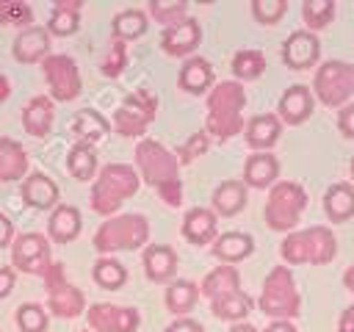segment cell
<instances>
[{
  "instance_id": "d4e9b609",
  "label": "cell",
  "mask_w": 354,
  "mask_h": 332,
  "mask_svg": "<svg viewBox=\"0 0 354 332\" xmlns=\"http://www.w3.org/2000/svg\"><path fill=\"white\" fill-rule=\"evenodd\" d=\"M216 213L207 210V208H191L183 219V235L185 241L202 246V243H210L216 241Z\"/></svg>"
},
{
  "instance_id": "cb8c5ba5",
  "label": "cell",
  "mask_w": 354,
  "mask_h": 332,
  "mask_svg": "<svg viewBox=\"0 0 354 332\" xmlns=\"http://www.w3.org/2000/svg\"><path fill=\"white\" fill-rule=\"evenodd\" d=\"M28 177V152L19 141L0 136V183H14Z\"/></svg>"
},
{
  "instance_id": "836d02e7",
  "label": "cell",
  "mask_w": 354,
  "mask_h": 332,
  "mask_svg": "<svg viewBox=\"0 0 354 332\" xmlns=\"http://www.w3.org/2000/svg\"><path fill=\"white\" fill-rule=\"evenodd\" d=\"M199 299V285L191 279H174L166 288V307L174 315H185Z\"/></svg>"
},
{
  "instance_id": "5bb4252c",
  "label": "cell",
  "mask_w": 354,
  "mask_h": 332,
  "mask_svg": "<svg viewBox=\"0 0 354 332\" xmlns=\"http://www.w3.org/2000/svg\"><path fill=\"white\" fill-rule=\"evenodd\" d=\"M318 55H321V44L310 30H293L282 44V61L290 69H307L318 61Z\"/></svg>"
},
{
  "instance_id": "7bdbcfd3",
  "label": "cell",
  "mask_w": 354,
  "mask_h": 332,
  "mask_svg": "<svg viewBox=\"0 0 354 332\" xmlns=\"http://www.w3.org/2000/svg\"><path fill=\"white\" fill-rule=\"evenodd\" d=\"M285 11H288L285 0H252V14L263 25H277Z\"/></svg>"
},
{
  "instance_id": "8d00e7d4",
  "label": "cell",
  "mask_w": 354,
  "mask_h": 332,
  "mask_svg": "<svg viewBox=\"0 0 354 332\" xmlns=\"http://www.w3.org/2000/svg\"><path fill=\"white\" fill-rule=\"evenodd\" d=\"M91 277H94V282H97L100 288H105V290H119V288L127 282V268H124L119 260L102 255V257L94 263Z\"/></svg>"
},
{
  "instance_id": "4dcf8cb0",
  "label": "cell",
  "mask_w": 354,
  "mask_h": 332,
  "mask_svg": "<svg viewBox=\"0 0 354 332\" xmlns=\"http://www.w3.org/2000/svg\"><path fill=\"white\" fill-rule=\"evenodd\" d=\"M210 310L216 318L221 321H243L252 310V299L238 288V290H230V293H221L216 299H210Z\"/></svg>"
},
{
  "instance_id": "1f68e13d",
  "label": "cell",
  "mask_w": 354,
  "mask_h": 332,
  "mask_svg": "<svg viewBox=\"0 0 354 332\" xmlns=\"http://www.w3.org/2000/svg\"><path fill=\"white\" fill-rule=\"evenodd\" d=\"M324 210L332 221H346L354 216V188L348 183H335L324 194Z\"/></svg>"
},
{
  "instance_id": "7402d4cb",
  "label": "cell",
  "mask_w": 354,
  "mask_h": 332,
  "mask_svg": "<svg viewBox=\"0 0 354 332\" xmlns=\"http://www.w3.org/2000/svg\"><path fill=\"white\" fill-rule=\"evenodd\" d=\"M144 271L152 282H169L177 271V255L166 243H149L144 249Z\"/></svg>"
},
{
  "instance_id": "9f6ffc18",
  "label": "cell",
  "mask_w": 354,
  "mask_h": 332,
  "mask_svg": "<svg viewBox=\"0 0 354 332\" xmlns=\"http://www.w3.org/2000/svg\"><path fill=\"white\" fill-rule=\"evenodd\" d=\"M351 177H354V160H351Z\"/></svg>"
},
{
  "instance_id": "f6af8a7d",
  "label": "cell",
  "mask_w": 354,
  "mask_h": 332,
  "mask_svg": "<svg viewBox=\"0 0 354 332\" xmlns=\"http://www.w3.org/2000/svg\"><path fill=\"white\" fill-rule=\"evenodd\" d=\"M207 147H210V138H207V133L205 130H199V133H194L180 149H177V163H191L194 158H199V155H205L207 152Z\"/></svg>"
},
{
  "instance_id": "5b68a950",
  "label": "cell",
  "mask_w": 354,
  "mask_h": 332,
  "mask_svg": "<svg viewBox=\"0 0 354 332\" xmlns=\"http://www.w3.org/2000/svg\"><path fill=\"white\" fill-rule=\"evenodd\" d=\"M279 255L299 266V263H313V266H324L337 255V241L332 235V230L315 224L299 232H288V238L279 246Z\"/></svg>"
},
{
  "instance_id": "e575fe53",
  "label": "cell",
  "mask_w": 354,
  "mask_h": 332,
  "mask_svg": "<svg viewBox=\"0 0 354 332\" xmlns=\"http://www.w3.org/2000/svg\"><path fill=\"white\" fill-rule=\"evenodd\" d=\"M147 14L141 8H124L113 17V39L127 42V39H138L147 33Z\"/></svg>"
},
{
  "instance_id": "681fc988",
  "label": "cell",
  "mask_w": 354,
  "mask_h": 332,
  "mask_svg": "<svg viewBox=\"0 0 354 332\" xmlns=\"http://www.w3.org/2000/svg\"><path fill=\"white\" fill-rule=\"evenodd\" d=\"M166 332H205V329H202V324H196L191 318H177L174 324L166 326Z\"/></svg>"
},
{
  "instance_id": "9a60e30c",
  "label": "cell",
  "mask_w": 354,
  "mask_h": 332,
  "mask_svg": "<svg viewBox=\"0 0 354 332\" xmlns=\"http://www.w3.org/2000/svg\"><path fill=\"white\" fill-rule=\"evenodd\" d=\"M50 55V33L41 25H30L14 39V58L19 64H39Z\"/></svg>"
},
{
  "instance_id": "11a10c76",
  "label": "cell",
  "mask_w": 354,
  "mask_h": 332,
  "mask_svg": "<svg viewBox=\"0 0 354 332\" xmlns=\"http://www.w3.org/2000/svg\"><path fill=\"white\" fill-rule=\"evenodd\" d=\"M230 332H260L257 326H252V324H246V321H238V324H232V329Z\"/></svg>"
},
{
  "instance_id": "ffe728a7",
  "label": "cell",
  "mask_w": 354,
  "mask_h": 332,
  "mask_svg": "<svg viewBox=\"0 0 354 332\" xmlns=\"http://www.w3.org/2000/svg\"><path fill=\"white\" fill-rule=\"evenodd\" d=\"M53 119H55V108H53V100L44 97V94H36L22 108V127L33 138H44L50 133V127H53Z\"/></svg>"
},
{
  "instance_id": "e0dca14e",
  "label": "cell",
  "mask_w": 354,
  "mask_h": 332,
  "mask_svg": "<svg viewBox=\"0 0 354 332\" xmlns=\"http://www.w3.org/2000/svg\"><path fill=\"white\" fill-rule=\"evenodd\" d=\"M313 108H315L313 91H310L307 86H301V83L285 89V94L279 97V105H277L279 122H288V124H301V122H307L310 113H313Z\"/></svg>"
},
{
  "instance_id": "ee69618b",
  "label": "cell",
  "mask_w": 354,
  "mask_h": 332,
  "mask_svg": "<svg viewBox=\"0 0 354 332\" xmlns=\"http://www.w3.org/2000/svg\"><path fill=\"white\" fill-rule=\"evenodd\" d=\"M124 64H127V44L119 42V39H113L111 47H108V55L102 58V75L119 77L122 69H124Z\"/></svg>"
},
{
  "instance_id": "816d5d0a",
  "label": "cell",
  "mask_w": 354,
  "mask_h": 332,
  "mask_svg": "<svg viewBox=\"0 0 354 332\" xmlns=\"http://www.w3.org/2000/svg\"><path fill=\"white\" fill-rule=\"evenodd\" d=\"M266 332H299L290 321H271L268 326H266Z\"/></svg>"
},
{
  "instance_id": "44dd1931",
  "label": "cell",
  "mask_w": 354,
  "mask_h": 332,
  "mask_svg": "<svg viewBox=\"0 0 354 332\" xmlns=\"http://www.w3.org/2000/svg\"><path fill=\"white\" fill-rule=\"evenodd\" d=\"M279 133H282V122L277 113H257L249 119L246 124V144L252 149H271L277 141H279Z\"/></svg>"
},
{
  "instance_id": "db71d44e",
  "label": "cell",
  "mask_w": 354,
  "mask_h": 332,
  "mask_svg": "<svg viewBox=\"0 0 354 332\" xmlns=\"http://www.w3.org/2000/svg\"><path fill=\"white\" fill-rule=\"evenodd\" d=\"M343 285H346V288L354 293V263L346 268V274H343Z\"/></svg>"
},
{
  "instance_id": "277c9868",
  "label": "cell",
  "mask_w": 354,
  "mask_h": 332,
  "mask_svg": "<svg viewBox=\"0 0 354 332\" xmlns=\"http://www.w3.org/2000/svg\"><path fill=\"white\" fill-rule=\"evenodd\" d=\"M147 238H149V221L141 213H122V216H111L108 221H102L91 243L100 255L108 257L111 252L138 249L147 243Z\"/></svg>"
},
{
  "instance_id": "ab89813d",
  "label": "cell",
  "mask_w": 354,
  "mask_h": 332,
  "mask_svg": "<svg viewBox=\"0 0 354 332\" xmlns=\"http://www.w3.org/2000/svg\"><path fill=\"white\" fill-rule=\"evenodd\" d=\"M301 17H304V22H307V28H310V33H313V30H318V28H324V25L332 22V17H335V3H332V0H304Z\"/></svg>"
},
{
  "instance_id": "6f0895ef",
  "label": "cell",
  "mask_w": 354,
  "mask_h": 332,
  "mask_svg": "<svg viewBox=\"0 0 354 332\" xmlns=\"http://www.w3.org/2000/svg\"><path fill=\"white\" fill-rule=\"evenodd\" d=\"M77 332H88V329H77Z\"/></svg>"
},
{
  "instance_id": "6da1fadb",
  "label": "cell",
  "mask_w": 354,
  "mask_h": 332,
  "mask_svg": "<svg viewBox=\"0 0 354 332\" xmlns=\"http://www.w3.org/2000/svg\"><path fill=\"white\" fill-rule=\"evenodd\" d=\"M136 163L141 177L160 194V199L171 208L183 202V180H180V163L174 152H169L155 138H141L136 147Z\"/></svg>"
},
{
  "instance_id": "f1b7e54d",
  "label": "cell",
  "mask_w": 354,
  "mask_h": 332,
  "mask_svg": "<svg viewBox=\"0 0 354 332\" xmlns=\"http://www.w3.org/2000/svg\"><path fill=\"white\" fill-rule=\"evenodd\" d=\"M246 208V185L241 180H224L213 191V213L218 216H235Z\"/></svg>"
},
{
  "instance_id": "d590c367",
  "label": "cell",
  "mask_w": 354,
  "mask_h": 332,
  "mask_svg": "<svg viewBox=\"0 0 354 332\" xmlns=\"http://www.w3.org/2000/svg\"><path fill=\"white\" fill-rule=\"evenodd\" d=\"M66 166L75 180H80V183L91 180L97 172V149L91 144H75L66 155Z\"/></svg>"
},
{
  "instance_id": "4fadbf2b",
  "label": "cell",
  "mask_w": 354,
  "mask_h": 332,
  "mask_svg": "<svg viewBox=\"0 0 354 332\" xmlns=\"http://www.w3.org/2000/svg\"><path fill=\"white\" fill-rule=\"evenodd\" d=\"M88 326L94 332H136L141 324V315L136 307H119V304H91L88 307Z\"/></svg>"
},
{
  "instance_id": "74e56055",
  "label": "cell",
  "mask_w": 354,
  "mask_h": 332,
  "mask_svg": "<svg viewBox=\"0 0 354 332\" xmlns=\"http://www.w3.org/2000/svg\"><path fill=\"white\" fill-rule=\"evenodd\" d=\"M232 72L238 80H257L266 72V55L260 50H238L232 58Z\"/></svg>"
},
{
  "instance_id": "ac0fdd59",
  "label": "cell",
  "mask_w": 354,
  "mask_h": 332,
  "mask_svg": "<svg viewBox=\"0 0 354 332\" xmlns=\"http://www.w3.org/2000/svg\"><path fill=\"white\" fill-rule=\"evenodd\" d=\"M22 199L36 210H50L58 205V185L44 172H30L22 180Z\"/></svg>"
},
{
  "instance_id": "2e32d148",
  "label": "cell",
  "mask_w": 354,
  "mask_h": 332,
  "mask_svg": "<svg viewBox=\"0 0 354 332\" xmlns=\"http://www.w3.org/2000/svg\"><path fill=\"white\" fill-rule=\"evenodd\" d=\"M199 39H202V28H199V22L191 19V17H185V19H180L177 25H171V28L163 30V36H160V47H163L169 55H188V53L196 50Z\"/></svg>"
},
{
  "instance_id": "7a4b0ae2",
  "label": "cell",
  "mask_w": 354,
  "mask_h": 332,
  "mask_svg": "<svg viewBox=\"0 0 354 332\" xmlns=\"http://www.w3.org/2000/svg\"><path fill=\"white\" fill-rule=\"evenodd\" d=\"M243 105L246 91L235 80H224L207 94V130L218 141H227L243 130Z\"/></svg>"
},
{
  "instance_id": "484cf974",
  "label": "cell",
  "mask_w": 354,
  "mask_h": 332,
  "mask_svg": "<svg viewBox=\"0 0 354 332\" xmlns=\"http://www.w3.org/2000/svg\"><path fill=\"white\" fill-rule=\"evenodd\" d=\"M108 130H111L108 119L100 111H91V108L77 111L75 119H72V133H75L77 144H91L94 147L97 141H102L108 136Z\"/></svg>"
},
{
  "instance_id": "b9f144b4",
  "label": "cell",
  "mask_w": 354,
  "mask_h": 332,
  "mask_svg": "<svg viewBox=\"0 0 354 332\" xmlns=\"http://www.w3.org/2000/svg\"><path fill=\"white\" fill-rule=\"evenodd\" d=\"M33 11L28 3L19 0H0V25H19L22 30L30 28Z\"/></svg>"
},
{
  "instance_id": "52a82bcc",
  "label": "cell",
  "mask_w": 354,
  "mask_h": 332,
  "mask_svg": "<svg viewBox=\"0 0 354 332\" xmlns=\"http://www.w3.org/2000/svg\"><path fill=\"white\" fill-rule=\"evenodd\" d=\"M304 208H307V194L299 183H290V180L274 183L266 199V224L277 232H288L299 224V216Z\"/></svg>"
},
{
  "instance_id": "c3c4849f",
  "label": "cell",
  "mask_w": 354,
  "mask_h": 332,
  "mask_svg": "<svg viewBox=\"0 0 354 332\" xmlns=\"http://www.w3.org/2000/svg\"><path fill=\"white\" fill-rule=\"evenodd\" d=\"M11 241H14V221L6 213H0V249L8 246Z\"/></svg>"
},
{
  "instance_id": "7c38bea8",
  "label": "cell",
  "mask_w": 354,
  "mask_h": 332,
  "mask_svg": "<svg viewBox=\"0 0 354 332\" xmlns=\"http://www.w3.org/2000/svg\"><path fill=\"white\" fill-rule=\"evenodd\" d=\"M41 72H44V80L50 86V97L58 100V102H72L75 97H80V72H77V64L75 58L64 55V53H50L44 61H41Z\"/></svg>"
},
{
  "instance_id": "d6986e66",
  "label": "cell",
  "mask_w": 354,
  "mask_h": 332,
  "mask_svg": "<svg viewBox=\"0 0 354 332\" xmlns=\"http://www.w3.org/2000/svg\"><path fill=\"white\" fill-rule=\"evenodd\" d=\"M80 227H83V221H80V210L75 208V205H55L53 208V213H50V221H47V235H50V241H55V243H69V241H75L77 235H80Z\"/></svg>"
},
{
  "instance_id": "7dc6e473",
  "label": "cell",
  "mask_w": 354,
  "mask_h": 332,
  "mask_svg": "<svg viewBox=\"0 0 354 332\" xmlns=\"http://www.w3.org/2000/svg\"><path fill=\"white\" fill-rule=\"evenodd\" d=\"M337 127L343 136L354 138V105H346L340 113H337Z\"/></svg>"
},
{
  "instance_id": "ba28073f",
  "label": "cell",
  "mask_w": 354,
  "mask_h": 332,
  "mask_svg": "<svg viewBox=\"0 0 354 332\" xmlns=\"http://www.w3.org/2000/svg\"><path fill=\"white\" fill-rule=\"evenodd\" d=\"M158 113V97L149 89H138L133 94H127L122 100V105L113 113V127L119 136L124 138H136L144 136V130L149 127V122Z\"/></svg>"
},
{
  "instance_id": "8fae6325",
  "label": "cell",
  "mask_w": 354,
  "mask_h": 332,
  "mask_svg": "<svg viewBox=\"0 0 354 332\" xmlns=\"http://www.w3.org/2000/svg\"><path fill=\"white\" fill-rule=\"evenodd\" d=\"M50 263H53V255H50V238L47 235L22 232L11 241V268L14 271L44 277Z\"/></svg>"
},
{
  "instance_id": "f546056e",
  "label": "cell",
  "mask_w": 354,
  "mask_h": 332,
  "mask_svg": "<svg viewBox=\"0 0 354 332\" xmlns=\"http://www.w3.org/2000/svg\"><path fill=\"white\" fill-rule=\"evenodd\" d=\"M213 86V66L205 58H188L180 69V89L188 94H202Z\"/></svg>"
},
{
  "instance_id": "60d3db41",
  "label": "cell",
  "mask_w": 354,
  "mask_h": 332,
  "mask_svg": "<svg viewBox=\"0 0 354 332\" xmlns=\"http://www.w3.org/2000/svg\"><path fill=\"white\" fill-rule=\"evenodd\" d=\"M185 11H188V3H185V0H171V3H166V0H152V3H149V14L155 17V22H163L166 28L177 25L180 19H185Z\"/></svg>"
},
{
  "instance_id": "4316f807",
  "label": "cell",
  "mask_w": 354,
  "mask_h": 332,
  "mask_svg": "<svg viewBox=\"0 0 354 332\" xmlns=\"http://www.w3.org/2000/svg\"><path fill=\"white\" fill-rule=\"evenodd\" d=\"M80 0H55L53 3V14L47 22V33L53 36H72L80 28Z\"/></svg>"
},
{
  "instance_id": "9c48e42d",
  "label": "cell",
  "mask_w": 354,
  "mask_h": 332,
  "mask_svg": "<svg viewBox=\"0 0 354 332\" xmlns=\"http://www.w3.org/2000/svg\"><path fill=\"white\" fill-rule=\"evenodd\" d=\"M44 290H47V307L58 318H77L86 310V296L80 288H75L66 279V271L61 263H50L44 271Z\"/></svg>"
},
{
  "instance_id": "f35d334b",
  "label": "cell",
  "mask_w": 354,
  "mask_h": 332,
  "mask_svg": "<svg viewBox=\"0 0 354 332\" xmlns=\"http://www.w3.org/2000/svg\"><path fill=\"white\" fill-rule=\"evenodd\" d=\"M47 310L36 302H25L17 307V326L19 332H44L47 329Z\"/></svg>"
},
{
  "instance_id": "f5cc1de1",
  "label": "cell",
  "mask_w": 354,
  "mask_h": 332,
  "mask_svg": "<svg viewBox=\"0 0 354 332\" xmlns=\"http://www.w3.org/2000/svg\"><path fill=\"white\" fill-rule=\"evenodd\" d=\"M8 97H11V80L0 72V102H6Z\"/></svg>"
},
{
  "instance_id": "8992f818",
  "label": "cell",
  "mask_w": 354,
  "mask_h": 332,
  "mask_svg": "<svg viewBox=\"0 0 354 332\" xmlns=\"http://www.w3.org/2000/svg\"><path fill=\"white\" fill-rule=\"evenodd\" d=\"M301 296L296 290L293 274L288 266H274L271 274L263 282V293H260V310L266 315H271L274 321H288L296 318L301 310Z\"/></svg>"
},
{
  "instance_id": "d6a6232c",
  "label": "cell",
  "mask_w": 354,
  "mask_h": 332,
  "mask_svg": "<svg viewBox=\"0 0 354 332\" xmlns=\"http://www.w3.org/2000/svg\"><path fill=\"white\" fill-rule=\"evenodd\" d=\"M241 288V274L235 266L224 263V266H216L199 285V290L207 296V299H216L221 293H230V290H238Z\"/></svg>"
},
{
  "instance_id": "30bf717a",
  "label": "cell",
  "mask_w": 354,
  "mask_h": 332,
  "mask_svg": "<svg viewBox=\"0 0 354 332\" xmlns=\"http://www.w3.org/2000/svg\"><path fill=\"white\" fill-rule=\"evenodd\" d=\"M313 89H315V97L324 105H329V108L343 105L354 94V64L326 61L324 66H318Z\"/></svg>"
},
{
  "instance_id": "603a6c76",
  "label": "cell",
  "mask_w": 354,
  "mask_h": 332,
  "mask_svg": "<svg viewBox=\"0 0 354 332\" xmlns=\"http://www.w3.org/2000/svg\"><path fill=\"white\" fill-rule=\"evenodd\" d=\"M277 174H279V160L268 152L249 155L243 163V185L249 188H268L277 183Z\"/></svg>"
},
{
  "instance_id": "3957f363",
  "label": "cell",
  "mask_w": 354,
  "mask_h": 332,
  "mask_svg": "<svg viewBox=\"0 0 354 332\" xmlns=\"http://www.w3.org/2000/svg\"><path fill=\"white\" fill-rule=\"evenodd\" d=\"M138 172L127 163H108L102 166L100 177L91 188V210L100 216H113L136 191H138Z\"/></svg>"
},
{
  "instance_id": "83f0119b",
  "label": "cell",
  "mask_w": 354,
  "mask_h": 332,
  "mask_svg": "<svg viewBox=\"0 0 354 332\" xmlns=\"http://www.w3.org/2000/svg\"><path fill=\"white\" fill-rule=\"evenodd\" d=\"M254 252V241H252V235H246V232H224V235H218L216 241H213V255L218 257V260H224V263H238V260H243V257H249Z\"/></svg>"
},
{
  "instance_id": "bcb514c9",
  "label": "cell",
  "mask_w": 354,
  "mask_h": 332,
  "mask_svg": "<svg viewBox=\"0 0 354 332\" xmlns=\"http://www.w3.org/2000/svg\"><path fill=\"white\" fill-rule=\"evenodd\" d=\"M14 282H17V271H14L11 266H0V299L11 296Z\"/></svg>"
},
{
  "instance_id": "f907efd6",
  "label": "cell",
  "mask_w": 354,
  "mask_h": 332,
  "mask_svg": "<svg viewBox=\"0 0 354 332\" xmlns=\"http://www.w3.org/2000/svg\"><path fill=\"white\" fill-rule=\"evenodd\" d=\"M340 332H354V304L351 307H346L343 310V315H340Z\"/></svg>"
}]
</instances>
